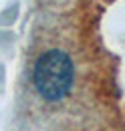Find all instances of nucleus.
Segmentation results:
<instances>
[{
    "instance_id": "1",
    "label": "nucleus",
    "mask_w": 125,
    "mask_h": 131,
    "mask_svg": "<svg viewBox=\"0 0 125 131\" xmlns=\"http://www.w3.org/2000/svg\"><path fill=\"white\" fill-rule=\"evenodd\" d=\"M32 77L36 91L47 101H61L73 87V61L67 52L50 49L38 57Z\"/></svg>"
}]
</instances>
